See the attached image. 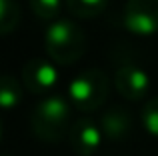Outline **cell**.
Here are the masks:
<instances>
[{
    "mask_svg": "<svg viewBox=\"0 0 158 156\" xmlns=\"http://www.w3.org/2000/svg\"><path fill=\"white\" fill-rule=\"evenodd\" d=\"M44 48L52 62L68 66L84 56L86 34L72 18H56L44 32Z\"/></svg>",
    "mask_w": 158,
    "mask_h": 156,
    "instance_id": "cell-2",
    "label": "cell"
},
{
    "mask_svg": "<svg viewBox=\"0 0 158 156\" xmlns=\"http://www.w3.org/2000/svg\"><path fill=\"white\" fill-rule=\"evenodd\" d=\"M108 2L110 0H64L68 12L74 18H80V20H88L102 14L106 10Z\"/></svg>",
    "mask_w": 158,
    "mask_h": 156,
    "instance_id": "cell-10",
    "label": "cell"
},
{
    "mask_svg": "<svg viewBox=\"0 0 158 156\" xmlns=\"http://www.w3.org/2000/svg\"><path fill=\"white\" fill-rule=\"evenodd\" d=\"M70 126V102L60 94L42 98L30 114V128L42 142H60L64 136H68Z\"/></svg>",
    "mask_w": 158,
    "mask_h": 156,
    "instance_id": "cell-1",
    "label": "cell"
},
{
    "mask_svg": "<svg viewBox=\"0 0 158 156\" xmlns=\"http://www.w3.org/2000/svg\"><path fill=\"white\" fill-rule=\"evenodd\" d=\"M2 156H10V154H2Z\"/></svg>",
    "mask_w": 158,
    "mask_h": 156,
    "instance_id": "cell-15",
    "label": "cell"
},
{
    "mask_svg": "<svg viewBox=\"0 0 158 156\" xmlns=\"http://www.w3.org/2000/svg\"><path fill=\"white\" fill-rule=\"evenodd\" d=\"M102 130V136L106 140L120 142L124 138L130 136L132 128H134V120H132V112L126 110L124 106H112L100 116L98 122Z\"/></svg>",
    "mask_w": 158,
    "mask_h": 156,
    "instance_id": "cell-8",
    "label": "cell"
},
{
    "mask_svg": "<svg viewBox=\"0 0 158 156\" xmlns=\"http://www.w3.org/2000/svg\"><path fill=\"white\" fill-rule=\"evenodd\" d=\"M122 20L130 34L140 38L154 36L158 32V0H128Z\"/></svg>",
    "mask_w": 158,
    "mask_h": 156,
    "instance_id": "cell-4",
    "label": "cell"
},
{
    "mask_svg": "<svg viewBox=\"0 0 158 156\" xmlns=\"http://www.w3.org/2000/svg\"><path fill=\"white\" fill-rule=\"evenodd\" d=\"M22 100V86L10 74H0V108L12 110Z\"/></svg>",
    "mask_w": 158,
    "mask_h": 156,
    "instance_id": "cell-9",
    "label": "cell"
},
{
    "mask_svg": "<svg viewBox=\"0 0 158 156\" xmlns=\"http://www.w3.org/2000/svg\"><path fill=\"white\" fill-rule=\"evenodd\" d=\"M0 138H2V120H0Z\"/></svg>",
    "mask_w": 158,
    "mask_h": 156,
    "instance_id": "cell-14",
    "label": "cell"
},
{
    "mask_svg": "<svg viewBox=\"0 0 158 156\" xmlns=\"http://www.w3.org/2000/svg\"><path fill=\"white\" fill-rule=\"evenodd\" d=\"M102 130L92 118H78L72 122L68 130V142L74 154L78 156H92L102 144Z\"/></svg>",
    "mask_w": 158,
    "mask_h": 156,
    "instance_id": "cell-6",
    "label": "cell"
},
{
    "mask_svg": "<svg viewBox=\"0 0 158 156\" xmlns=\"http://www.w3.org/2000/svg\"><path fill=\"white\" fill-rule=\"evenodd\" d=\"M110 80L98 68H86L68 84V102L80 112H94L106 102Z\"/></svg>",
    "mask_w": 158,
    "mask_h": 156,
    "instance_id": "cell-3",
    "label": "cell"
},
{
    "mask_svg": "<svg viewBox=\"0 0 158 156\" xmlns=\"http://www.w3.org/2000/svg\"><path fill=\"white\" fill-rule=\"evenodd\" d=\"M114 88L122 98L130 102H138L148 94L150 88V78L142 68L134 66V64H126L120 66L114 74Z\"/></svg>",
    "mask_w": 158,
    "mask_h": 156,
    "instance_id": "cell-7",
    "label": "cell"
},
{
    "mask_svg": "<svg viewBox=\"0 0 158 156\" xmlns=\"http://www.w3.org/2000/svg\"><path fill=\"white\" fill-rule=\"evenodd\" d=\"M22 84L32 94H46L58 84V70L44 58H32L22 66Z\"/></svg>",
    "mask_w": 158,
    "mask_h": 156,
    "instance_id": "cell-5",
    "label": "cell"
},
{
    "mask_svg": "<svg viewBox=\"0 0 158 156\" xmlns=\"http://www.w3.org/2000/svg\"><path fill=\"white\" fill-rule=\"evenodd\" d=\"M140 118H142V126L150 136L158 138V96L150 98V100L144 104L142 112H140Z\"/></svg>",
    "mask_w": 158,
    "mask_h": 156,
    "instance_id": "cell-13",
    "label": "cell"
},
{
    "mask_svg": "<svg viewBox=\"0 0 158 156\" xmlns=\"http://www.w3.org/2000/svg\"><path fill=\"white\" fill-rule=\"evenodd\" d=\"M20 24V6L16 0H0V36L10 34Z\"/></svg>",
    "mask_w": 158,
    "mask_h": 156,
    "instance_id": "cell-11",
    "label": "cell"
},
{
    "mask_svg": "<svg viewBox=\"0 0 158 156\" xmlns=\"http://www.w3.org/2000/svg\"><path fill=\"white\" fill-rule=\"evenodd\" d=\"M30 8L40 20L54 22L60 14L62 0H30Z\"/></svg>",
    "mask_w": 158,
    "mask_h": 156,
    "instance_id": "cell-12",
    "label": "cell"
}]
</instances>
